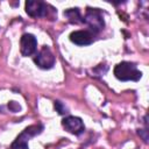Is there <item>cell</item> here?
<instances>
[{
  "instance_id": "8992f818",
  "label": "cell",
  "mask_w": 149,
  "mask_h": 149,
  "mask_svg": "<svg viewBox=\"0 0 149 149\" xmlns=\"http://www.w3.org/2000/svg\"><path fill=\"white\" fill-rule=\"evenodd\" d=\"M26 12L31 17H43L48 14V6L43 1L29 0L26 2Z\"/></svg>"
},
{
  "instance_id": "5b68a950",
  "label": "cell",
  "mask_w": 149,
  "mask_h": 149,
  "mask_svg": "<svg viewBox=\"0 0 149 149\" xmlns=\"http://www.w3.org/2000/svg\"><path fill=\"white\" fill-rule=\"evenodd\" d=\"M37 48V40L31 34H23L20 38V51L22 56H31Z\"/></svg>"
},
{
  "instance_id": "277c9868",
  "label": "cell",
  "mask_w": 149,
  "mask_h": 149,
  "mask_svg": "<svg viewBox=\"0 0 149 149\" xmlns=\"http://www.w3.org/2000/svg\"><path fill=\"white\" fill-rule=\"evenodd\" d=\"M34 62L41 69H51L55 64V56L48 47H43L34 58Z\"/></svg>"
},
{
  "instance_id": "7a4b0ae2",
  "label": "cell",
  "mask_w": 149,
  "mask_h": 149,
  "mask_svg": "<svg viewBox=\"0 0 149 149\" xmlns=\"http://www.w3.org/2000/svg\"><path fill=\"white\" fill-rule=\"evenodd\" d=\"M43 129L42 125H33L27 127L13 142L10 149H28V140L37 134H40Z\"/></svg>"
},
{
  "instance_id": "3957f363",
  "label": "cell",
  "mask_w": 149,
  "mask_h": 149,
  "mask_svg": "<svg viewBox=\"0 0 149 149\" xmlns=\"http://www.w3.org/2000/svg\"><path fill=\"white\" fill-rule=\"evenodd\" d=\"M83 22L86 23L90 28L92 33H98L104 28V20L102 16L100 14V12L98 9H91L88 8L86 10V14L83 19Z\"/></svg>"
},
{
  "instance_id": "30bf717a",
  "label": "cell",
  "mask_w": 149,
  "mask_h": 149,
  "mask_svg": "<svg viewBox=\"0 0 149 149\" xmlns=\"http://www.w3.org/2000/svg\"><path fill=\"white\" fill-rule=\"evenodd\" d=\"M55 108L59 114H65L66 113V108L61 101H55Z\"/></svg>"
},
{
  "instance_id": "6da1fadb",
  "label": "cell",
  "mask_w": 149,
  "mask_h": 149,
  "mask_svg": "<svg viewBox=\"0 0 149 149\" xmlns=\"http://www.w3.org/2000/svg\"><path fill=\"white\" fill-rule=\"evenodd\" d=\"M114 76L122 81L139 80L142 77V72L137 70L136 65L130 62H121L114 68Z\"/></svg>"
},
{
  "instance_id": "52a82bcc",
  "label": "cell",
  "mask_w": 149,
  "mask_h": 149,
  "mask_svg": "<svg viewBox=\"0 0 149 149\" xmlns=\"http://www.w3.org/2000/svg\"><path fill=\"white\" fill-rule=\"evenodd\" d=\"M62 125L69 133L74 134V135L81 134L85 129L81 119H79L77 116H66V118H64L63 121H62Z\"/></svg>"
},
{
  "instance_id": "ba28073f",
  "label": "cell",
  "mask_w": 149,
  "mask_h": 149,
  "mask_svg": "<svg viewBox=\"0 0 149 149\" xmlns=\"http://www.w3.org/2000/svg\"><path fill=\"white\" fill-rule=\"evenodd\" d=\"M70 40L78 45H88L93 42V33L90 30H76L70 34Z\"/></svg>"
},
{
  "instance_id": "9c48e42d",
  "label": "cell",
  "mask_w": 149,
  "mask_h": 149,
  "mask_svg": "<svg viewBox=\"0 0 149 149\" xmlns=\"http://www.w3.org/2000/svg\"><path fill=\"white\" fill-rule=\"evenodd\" d=\"M64 15H66L69 17V20L73 23H78V22H83V19L80 17L79 10L77 8H71L66 12H64Z\"/></svg>"
}]
</instances>
